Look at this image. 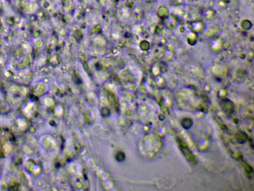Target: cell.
Segmentation results:
<instances>
[{
  "label": "cell",
  "mask_w": 254,
  "mask_h": 191,
  "mask_svg": "<svg viewBox=\"0 0 254 191\" xmlns=\"http://www.w3.org/2000/svg\"><path fill=\"white\" fill-rule=\"evenodd\" d=\"M182 127L186 130H188L193 125V122L191 119L189 118H184L181 122Z\"/></svg>",
  "instance_id": "4"
},
{
  "label": "cell",
  "mask_w": 254,
  "mask_h": 191,
  "mask_svg": "<svg viewBox=\"0 0 254 191\" xmlns=\"http://www.w3.org/2000/svg\"><path fill=\"white\" fill-rule=\"evenodd\" d=\"M177 141L178 145L179 146L180 149L182 151V153L184 154L186 158L191 163L193 164H196L197 162L196 158L194 154L192 152L190 149H189L185 142L179 137L177 138Z\"/></svg>",
  "instance_id": "1"
},
{
  "label": "cell",
  "mask_w": 254,
  "mask_h": 191,
  "mask_svg": "<svg viewBox=\"0 0 254 191\" xmlns=\"http://www.w3.org/2000/svg\"><path fill=\"white\" fill-rule=\"evenodd\" d=\"M247 137H248V136L247 134L243 131H239L237 133V135H236V139H237V141L241 144L245 142L247 140Z\"/></svg>",
  "instance_id": "3"
},
{
  "label": "cell",
  "mask_w": 254,
  "mask_h": 191,
  "mask_svg": "<svg viewBox=\"0 0 254 191\" xmlns=\"http://www.w3.org/2000/svg\"><path fill=\"white\" fill-rule=\"evenodd\" d=\"M222 109L227 113H231L233 112L234 106L233 103L229 100H224L221 103Z\"/></svg>",
  "instance_id": "2"
}]
</instances>
